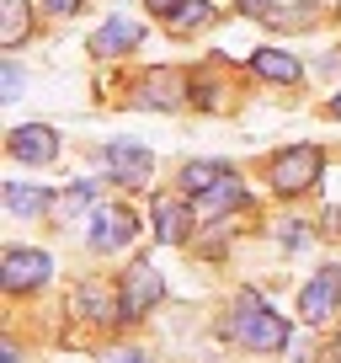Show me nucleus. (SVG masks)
Wrapping results in <instances>:
<instances>
[{
	"label": "nucleus",
	"instance_id": "13",
	"mask_svg": "<svg viewBox=\"0 0 341 363\" xmlns=\"http://www.w3.org/2000/svg\"><path fill=\"white\" fill-rule=\"evenodd\" d=\"M250 69H256V80H272V86H299V80H304V65H299V54H288V48H256V54H250Z\"/></svg>",
	"mask_w": 341,
	"mask_h": 363
},
{
	"label": "nucleus",
	"instance_id": "17",
	"mask_svg": "<svg viewBox=\"0 0 341 363\" xmlns=\"http://www.w3.org/2000/svg\"><path fill=\"white\" fill-rule=\"evenodd\" d=\"M75 305H80V315H91V320H117V310H123V299L112 294V289L102 284V278H91V284H80V294H75Z\"/></svg>",
	"mask_w": 341,
	"mask_h": 363
},
{
	"label": "nucleus",
	"instance_id": "25",
	"mask_svg": "<svg viewBox=\"0 0 341 363\" xmlns=\"http://www.w3.org/2000/svg\"><path fill=\"white\" fill-rule=\"evenodd\" d=\"M144 6H149V11H155V16H166V22H170V16L182 11L187 0H144Z\"/></svg>",
	"mask_w": 341,
	"mask_h": 363
},
{
	"label": "nucleus",
	"instance_id": "28",
	"mask_svg": "<svg viewBox=\"0 0 341 363\" xmlns=\"http://www.w3.org/2000/svg\"><path fill=\"white\" fill-rule=\"evenodd\" d=\"M330 235H341V203L330 208Z\"/></svg>",
	"mask_w": 341,
	"mask_h": 363
},
{
	"label": "nucleus",
	"instance_id": "6",
	"mask_svg": "<svg viewBox=\"0 0 341 363\" xmlns=\"http://www.w3.org/2000/svg\"><path fill=\"white\" fill-rule=\"evenodd\" d=\"M336 310H341V262H325V267L299 289V315H304L309 326H325Z\"/></svg>",
	"mask_w": 341,
	"mask_h": 363
},
{
	"label": "nucleus",
	"instance_id": "5",
	"mask_svg": "<svg viewBox=\"0 0 341 363\" xmlns=\"http://www.w3.org/2000/svg\"><path fill=\"white\" fill-rule=\"evenodd\" d=\"M134 102L149 107V113H176L182 102H192V80H187L182 69H170V65H155V69L139 75Z\"/></svg>",
	"mask_w": 341,
	"mask_h": 363
},
{
	"label": "nucleus",
	"instance_id": "2",
	"mask_svg": "<svg viewBox=\"0 0 341 363\" xmlns=\"http://www.w3.org/2000/svg\"><path fill=\"white\" fill-rule=\"evenodd\" d=\"M320 171H325V155H320V145H288V150H277V155L267 160V182H272L283 198L309 193V187L320 182Z\"/></svg>",
	"mask_w": 341,
	"mask_h": 363
},
{
	"label": "nucleus",
	"instance_id": "15",
	"mask_svg": "<svg viewBox=\"0 0 341 363\" xmlns=\"http://www.w3.org/2000/svg\"><path fill=\"white\" fill-rule=\"evenodd\" d=\"M6 208L16 219H37L54 208V193H48L43 182H6Z\"/></svg>",
	"mask_w": 341,
	"mask_h": 363
},
{
	"label": "nucleus",
	"instance_id": "23",
	"mask_svg": "<svg viewBox=\"0 0 341 363\" xmlns=\"http://www.w3.org/2000/svg\"><path fill=\"white\" fill-rule=\"evenodd\" d=\"M192 107H219V80H192Z\"/></svg>",
	"mask_w": 341,
	"mask_h": 363
},
{
	"label": "nucleus",
	"instance_id": "16",
	"mask_svg": "<svg viewBox=\"0 0 341 363\" xmlns=\"http://www.w3.org/2000/svg\"><path fill=\"white\" fill-rule=\"evenodd\" d=\"M33 38V0H0V48L11 54Z\"/></svg>",
	"mask_w": 341,
	"mask_h": 363
},
{
	"label": "nucleus",
	"instance_id": "8",
	"mask_svg": "<svg viewBox=\"0 0 341 363\" xmlns=\"http://www.w3.org/2000/svg\"><path fill=\"white\" fill-rule=\"evenodd\" d=\"M102 160H107V177L123 182V187H144L149 171H155V155L144 145H134V139H107Z\"/></svg>",
	"mask_w": 341,
	"mask_h": 363
},
{
	"label": "nucleus",
	"instance_id": "3",
	"mask_svg": "<svg viewBox=\"0 0 341 363\" xmlns=\"http://www.w3.org/2000/svg\"><path fill=\"white\" fill-rule=\"evenodd\" d=\"M48 278H54V257H48V251L6 246V257H0V289H6V294H33Z\"/></svg>",
	"mask_w": 341,
	"mask_h": 363
},
{
	"label": "nucleus",
	"instance_id": "22",
	"mask_svg": "<svg viewBox=\"0 0 341 363\" xmlns=\"http://www.w3.org/2000/svg\"><path fill=\"white\" fill-rule=\"evenodd\" d=\"M277 240H283L288 251H304V246H309V230L294 225V219H283V225H277Z\"/></svg>",
	"mask_w": 341,
	"mask_h": 363
},
{
	"label": "nucleus",
	"instance_id": "10",
	"mask_svg": "<svg viewBox=\"0 0 341 363\" xmlns=\"http://www.w3.org/2000/svg\"><path fill=\"white\" fill-rule=\"evenodd\" d=\"M6 150H11V160H22V166H48V160L59 155V134L48 123H22V128H11Z\"/></svg>",
	"mask_w": 341,
	"mask_h": 363
},
{
	"label": "nucleus",
	"instance_id": "7",
	"mask_svg": "<svg viewBox=\"0 0 341 363\" xmlns=\"http://www.w3.org/2000/svg\"><path fill=\"white\" fill-rule=\"evenodd\" d=\"M139 235V214L128 203L117 208H96L91 225H86V240H91V251H102V257H112V251H128V240Z\"/></svg>",
	"mask_w": 341,
	"mask_h": 363
},
{
	"label": "nucleus",
	"instance_id": "19",
	"mask_svg": "<svg viewBox=\"0 0 341 363\" xmlns=\"http://www.w3.org/2000/svg\"><path fill=\"white\" fill-rule=\"evenodd\" d=\"M235 171L224 166V160H187L182 166V193L187 198H197V193H208V187H219V182H229Z\"/></svg>",
	"mask_w": 341,
	"mask_h": 363
},
{
	"label": "nucleus",
	"instance_id": "1",
	"mask_svg": "<svg viewBox=\"0 0 341 363\" xmlns=\"http://www.w3.org/2000/svg\"><path fill=\"white\" fill-rule=\"evenodd\" d=\"M229 337L245 352H283L288 342H294V326H288L262 294H240L235 310H229Z\"/></svg>",
	"mask_w": 341,
	"mask_h": 363
},
{
	"label": "nucleus",
	"instance_id": "18",
	"mask_svg": "<svg viewBox=\"0 0 341 363\" xmlns=\"http://www.w3.org/2000/svg\"><path fill=\"white\" fill-rule=\"evenodd\" d=\"M86 208H96V182H86V177H80V182H69L64 193L54 198V208H48V214H54L59 225H75V219L86 214Z\"/></svg>",
	"mask_w": 341,
	"mask_h": 363
},
{
	"label": "nucleus",
	"instance_id": "12",
	"mask_svg": "<svg viewBox=\"0 0 341 363\" xmlns=\"http://www.w3.org/2000/svg\"><path fill=\"white\" fill-rule=\"evenodd\" d=\"M250 203V193H245V182L240 177H229V182H219V187H208V193H197L192 198V208H197V219H224V214H235V208H245Z\"/></svg>",
	"mask_w": 341,
	"mask_h": 363
},
{
	"label": "nucleus",
	"instance_id": "26",
	"mask_svg": "<svg viewBox=\"0 0 341 363\" xmlns=\"http://www.w3.org/2000/svg\"><path fill=\"white\" fill-rule=\"evenodd\" d=\"M86 0H43V11H54V16H69V11H80Z\"/></svg>",
	"mask_w": 341,
	"mask_h": 363
},
{
	"label": "nucleus",
	"instance_id": "30",
	"mask_svg": "<svg viewBox=\"0 0 341 363\" xmlns=\"http://www.w3.org/2000/svg\"><path fill=\"white\" fill-rule=\"evenodd\" d=\"M330 363H341V347H330Z\"/></svg>",
	"mask_w": 341,
	"mask_h": 363
},
{
	"label": "nucleus",
	"instance_id": "20",
	"mask_svg": "<svg viewBox=\"0 0 341 363\" xmlns=\"http://www.w3.org/2000/svg\"><path fill=\"white\" fill-rule=\"evenodd\" d=\"M208 11H214L208 0H187L182 11L170 16V33H192V27H203V22H208Z\"/></svg>",
	"mask_w": 341,
	"mask_h": 363
},
{
	"label": "nucleus",
	"instance_id": "24",
	"mask_svg": "<svg viewBox=\"0 0 341 363\" xmlns=\"http://www.w3.org/2000/svg\"><path fill=\"white\" fill-rule=\"evenodd\" d=\"M102 363H155V358L139 347H112V352H102Z\"/></svg>",
	"mask_w": 341,
	"mask_h": 363
},
{
	"label": "nucleus",
	"instance_id": "27",
	"mask_svg": "<svg viewBox=\"0 0 341 363\" xmlns=\"http://www.w3.org/2000/svg\"><path fill=\"white\" fill-rule=\"evenodd\" d=\"M0 363H16V347H11V342H0Z\"/></svg>",
	"mask_w": 341,
	"mask_h": 363
},
{
	"label": "nucleus",
	"instance_id": "9",
	"mask_svg": "<svg viewBox=\"0 0 341 363\" xmlns=\"http://www.w3.org/2000/svg\"><path fill=\"white\" fill-rule=\"evenodd\" d=\"M149 225H155L160 246H187V240H192V225H197V208L187 203V198H155V203H149Z\"/></svg>",
	"mask_w": 341,
	"mask_h": 363
},
{
	"label": "nucleus",
	"instance_id": "14",
	"mask_svg": "<svg viewBox=\"0 0 341 363\" xmlns=\"http://www.w3.org/2000/svg\"><path fill=\"white\" fill-rule=\"evenodd\" d=\"M250 6V16L256 22H267V27H283V33H294V27H315L320 22V6H277V0H245Z\"/></svg>",
	"mask_w": 341,
	"mask_h": 363
},
{
	"label": "nucleus",
	"instance_id": "29",
	"mask_svg": "<svg viewBox=\"0 0 341 363\" xmlns=\"http://www.w3.org/2000/svg\"><path fill=\"white\" fill-rule=\"evenodd\" d=\"M325 113H330V118H341V91H336V96L325 102Z\"/></svg>",
	"mask_w": 341,
	"mask_h": 363
},
{
	"label": "nucleus",
	"instance_id": "11",
	"mask_svg": "<svg viewBox=\"0 0 341 363\" xmlns=\"http://www.w3.org/2000/svg\"><path fill=\"white\" fill-rule=\"evenodd\" d=\"M139 38H144V27H139L134 16H107L86 48H91L96 59H117V54H128V48H139Z\"/></svg>",
	"mask_w": 341,
	"mask_h": 363
},
{
	"label": "nucleus",
	"instance_id": "21",
	"mask_svg": "<svg viewBox=\"0 0 341 363\" xmlns=\"http://www.w3.org/2000/svg\"><path fill=\"white\" fill-rule=\"evenodd\" d=\"M22 65H16V59H6V65H0V102H16V96H22Z\"/></svg>",
	"mask_w": 341,
	"mask_h": 363
},
{
	"label": "nucleus",
	"instance_id": "4",
	"mask_svg": "<svg viewBox=\"0 0 341 363\" xmlns=\"http://www.w3.org/2000/svg\"><path fill=\"white\" fill-rule=\"evenodd\" d=\"M117 299H123V310H117V320H139V315H149V310L166 299V278H160V267L155 262H128V272H123V289H117Z\"/></svg>",
	"mask_w": 341,
	"mask_h": 363
}]
</instances>
